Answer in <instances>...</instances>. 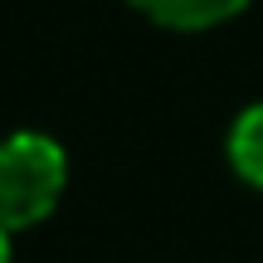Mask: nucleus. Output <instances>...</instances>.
<instances>
[{
	"label": "nucleus",
	"instance_id": "nucleus-1",
	"mask_svg": "<svg viewBox=\"0 0 263 263\" xmlns=\"http://www.w3.org/2000/svg\"><path fill=\"white\" fill-rule=\"evenodd\" d=\"M68 180L64 146L39 132L0 141V229H29L59 205Z\"/></svg>",
	"mask_w": 263,
	"mask_h": 263
},
{
	"label": "nucleus",
	"instance_id": "nucleus-2",
	"mask_svg": "<svg viewBox=\"0 0 263 263\" xmlns=\"http://www.w3.org/2000/svg\"><path fill=\"white\" fill-rule=\"evenodd\" d=\"M132 5L166 29H210V25H224L229 15H239L249 0H132Z\"/></svg>",
	"mask_w": 263,
	"mask_h": 263
},
{
	"label": "nucleus",
	"instance_id": "nucleus-3",
	"mask_svg": "<svg viewBox=\"0 0 263 263\" xmlns=\"http://www.w3.org/2000/svg\"><path fill=\"white\" fill-rule=\"evenodd\" d=\"M229 161L249 185L263 190V103H254L249 112H239L234 132H229Z\"/></svg>",
	"mask_w": 263,
	"mask_h": 263
},
{
	"label": "nucleus",
	"instance_id": "nucleus-4",
	"mask_svg": "<svg viewBox=\"0 0 263 263\" xmlns=\"http://www.w3.org/2000/svg\"><path fill=\"white\" fill-rule=\"evenodd\" d=\"M0 263H10V229H0Z\"/></svg>",
	"mask_w": 263,
	"mask_h": 263
}]
</instances>
